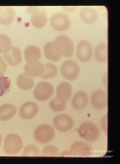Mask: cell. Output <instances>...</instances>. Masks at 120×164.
I'll return each instance as SVG.
<instances>
[{
    "instance_id": "6da1fadb",
    "label": "cell",
    "mask_w": 120,
    "mask_h": 164,
    "mask_svg": "<svg viewBox=\"0 0 120 164\" xmlns=\"http://www.w3.org/2000/svg\"><path fill=\"white\" fill-rule=\"evenodd\" d=\"M22 146L23 142L20 137L16 134L12 133L5 137L3 149L7 154L15 155L20 152Z\"/></svg>"
},
{
    "instance_id": "7a4b0ae2",
    "label": "cell",
    "mask_w": 120,
    "mask_h": 164,
    "mask_svg": "<svg viewBox=\"0 0 120 164\" xmlns=\"http://www.w3.org/2000/svg\"><path fill=\"white\" fill-rule=\"evenodd\" d=\"M78 132L80 136L89 142H94L98 138L100 130L95 124L90 122L83 123L79 126Z\"/></svg>"
},
{
    "instance_id": "3957f363",
    "label": "cell",
    "mask_w": 120,
    "mask_h": 164,
    "mask_svg": "<svg viewBox=\"0 0 120 164\" xmlns=\"http://www.w3.org/2000/svg\"><path fill=\"white\" fill-rule=\"evenodd\" d=\"M26 10L32 14L31 22L34 27L41 28L45 25L47 22V17L44 7L40 6H28Z\"/></svg>"
},
{
    "instance_id": "277c9868",
    "label": "cell",
    "mask_w": 120,
    "mask_h": 164,
    "mask_svg": "<svg viewBox=\"0 0 120 164\" xmlns=\"http://www.w3.org/2000/svg\"><path fill=\"white\" fill-rule=\"evenodd\" d=\"M54 42L62 56L67 58H70L73 56L74 45L69 37L64 35H60L56 37Z\"/></svg>"
},
{
    "instance_id": "5b68a950",
    "label": "cell",
    "mask_w": 120,
    "mask_h": 164,
    "mask_svg": "<svg viewBox=\"0 0 120 164\" xmlns=\"http://www.w3.org/2000/svg\"><path fill=\"white\" fill-rule=\"evenodd\" d=\"M53 92L54 88L50 83L42 81L36 85L34 90L33 94L37 100L45 101L52 97Z\"/></svg>"
},
{
    "instance_id": "8992f818",
    "label": "cell",
    "mask_w": 120,
    "mask_h": 164,
    "mask_svg": "<svg viewBox=\"0 0 120 164\" xmlns=\"http://www.w3.org/2000/svg\"><path fill=\"white\" fill-rule=\"evenodd\" d=\"M53 128L47 124H43L38 127L34 132V137L38 143L44 144L51 141L54 138Z\"/></svg>"
},
{
    "instance_id": "52a82bcc",
    "label": "cell",
    "mask_w": 120,
    "mask_h": 164,
    "mask_svg": "<svg viewBox=\"0 0 120 164\" xmlns=\"http://www.w3.org/2000/svg\"><path fill=\"white\" fill-rule=\"evenodd\" d=\"M60 71L61 75L64 78L73 81L79 75L80 69L75 62L72 60H67L62 64Z\"/></svg>"
},
{
    "instance_id": "ba28073f",
    "label": "cell",
    "mask_w": 120,
    "mask_h": 164,
    "mask_svg": "<svg viewBox=\"0 0 120 164\" xmlns=\"http://www.w3.org/2000/svg\"><path fill=\"white\" fill-rule=\"evenodd\" d=\"M50 24L55 30L62 31L67 30L71 23L69 16L65 13L61 12L54 14L50 20Z\"/></svg>"
},
{
    "instance_id": "9c48e42d",
    "label": "cell",
    "mask_w": 120,
    "mask_h": 164,
    "mask_svg": "<svg viewBox=\"0 0 120 164\" xmlns=\"http://www.w3.org/2000/svg\"><path fill=\"white\" fill-rule=\"evenodd\" d=\"M53 123L55 128L61 132H67L73 128L74 123L73 118L66 114H61L54 118Z\"/></svg>"
},
{
    "instance_id": "30bf717a",
    "label": "cell",
    "mask_w": 120,
    "mask_h": 164,
    "mask_svg": "<svg viewBox=\"0 0 120 164\" xmlns=\"http://www.w3.org/2000/svg\"><path fill=\"white\" fill-rule=\"evenodd\" d=\"M69 151L71 156L86 157L92 154L93 149L91 145L85 142L77 141L72 145Z\"/></svg>"
},
{
    "instance_id": "8fae6325",
    "label": "cell",
    "mask_w": 120,
    "mask_h": 164,
    "mask_svg": "<svg viewBox=\"0 0 120 164\" xmlns=\"http://www.w3.org/2000/svg\"><path fill=\"white\" fill-rule=\"evenodd\" d=\"M93 50L91 44L88 41L82 40L78 44L76 48V56L79 60L87 62L91 59Z\"/></svg>"
},
{
    "instance_id": "7c38bea8",
    "label": "cell",
    "mask_w": 120,
    "mask_h": 164,
    "mask_svg": "<svg viewBox=\"0 0 120 164\" xmlns=\"http://www.w3.org/2000/svg\"><path fill=\"white\" fill-rule=\"evenodd\" d=\"M90 100L92 105L96 109H104L107 105V94L102 89L96 90L91 95Z\"/></svg>"
},
{
    "instance_id": "4fadbf2b",
    "label": "cell",
    "mask_w": 120,
    "mask_h": 164,
    "mask_svg": "<svg viewBox=\"0 0 120 164\" xmlns=\"http://www.w3.org/2000/svg\"><path fill=\"white\" fill-rule=\"evenodd\" d=\"M38 110V106L36 103L33 102H28L24 103L21 106L19 114L22 119L30 120L36 115Z\"/></svg>"
},
{
    "instance_id": "5bb4252c",
    "label": "cell",
    "mask_w": 120,
    "mask_h": 164,
    "mask_svg": "<svg viewBox=\"0 0 120 164\" xmlns=\"http://www.w3.org/2000/svg\"><path fill=\"white\" fill-rule=\"evenodd\" d=\"M3 57L7 63L11 66L18 65L22 60L20 49L15 46H12L7 52L3 54Z\"/></svg>"
},
{
    "instance_id": "9a60e30c",
    "label": "cell",
    "mask_w": 120,
    "mask_h": 164,
    "mask_svg": "<svg viewBox=\"0 0 120 164\" xmlns=\"http://www.w3.org/2000/svg\"><path fill=\"white\" fill-rule=\"evenodd\" d=\"M41 56L40 48L35 45L27 46L24 51V56L27 63H34L39 61Z\"/></svg>"
},
{
    "instance_id": "2e32d148",
    "label": "cell",
    "mask_w": 120,
    "mask_h": 164,
    "mask_svg": "<svg viewBox=\"0 0 120 164\" xmlns=\"http://www.w3.org/2000/svg\"><path fill=\"white\" fill-rule=\"evenodd\" d=\"M44 49L45 56L48 60L57 62L62 58V55L57 48L54 41L46 43Z\"/></svg>"
},
{
    "instance_id": "e0dca14e",
    "label": "cell",
    "mask_w": 120,
    "mask_h": 164,
    "mask_svg": "<svg viewBox=\"0 0 120 164\" xmlns=\"http://www.w3.org/2000/svg\"><path fill=\"white\" fill-rule=\"evenodd\" d=\"M72 91V87L70 83L66 81L62 82L57 87L56 97L59 101L65 102L70 99Z\"/></svg>"
},
{
    "instance_id": "ac0fdd59",
    "label": "cell",
    "mask_w": 120,
    "mask_h": 164,
    "mask_svg": "<svg viewBox=\"0 0 120 164\" xmlns=\"http://www.w3.org/2000/svg\"><path fill=\"white\" fill-rule=\"evenodd\" d=\"M80 17L84 22L91 23L98 19V15L97 11L91 7L84 6L82 7L79 11Z\"/></svg>"
},
{
    "instance_id": "d6986e66",
    "label": "cell",
    "mask_w": 120,
    "mask_h": 164,
    "mask_svg": "<svg viewBox=\"0 0 120 164\" xmlns=\"http://www.w3.org/2000/svg\"><path fill=\"white\" fill-rule=\"evenodd\" d=\"M88 103L87 94L82 91H79L74 95L71 101L72 106L77 110H81L86 108Z\"/></svg>"
},
{
    "instance_id": "ffe728a7",
    "label": "cell",
    "mask_w": 120,
    "mask_h": 164,
    "mask_svg": "<svg viewBox=\"0 0 120 164\" xmlns=\"http://www.w3.org/2000/svg\"><path fill=\"white\" fill-rule=\"evenodd\" d=\"M44 69V65L39 61L34 63H26L24 67L25 73L31 77H38L42 75Z\"/></svg>"
},
{
    "instance_id": "44dd1931",
    "label": "cell",
    "mask_w": 120,
    "mask_h": 164,
    "mask_svg": "<svg viewBox=\"0 0 120 164\" xmlns=\"http://www.w3.org/2000/svg\"><path fill=\"white\" fill-rule=\"evenodd\" d=\"M15 16L14 8L12 6H3L0 12V23L9 25L13 21Z\"/></svg>"
},
{
    "instance_id": "7402d4cb",
    "label": "cell",
    "mask_w": 120,
    "mask_h": 164,
    "mask_svg": "<svg viewBox=\"0 0 120 164\" xmlns=\"http://www.w3.org/2000/svg\"><path fill=\"white\" fill-rule=\"evenodd\" d=\"M17 111L16 107L14 105L6 103L0 106V121H5L12 118Z\"/></svg>"
},
{
    "instance_id": "603a6c76",
    "label": "cell",
    "mask_w": 120,
    "mask_h": 164,
    "mask_svg": "<svg viewBox=\"0 0 120 164\" xmlns=\"http://www.w3.org/2000/svg\"><path fill=\"white\" fill-rule=\"evenodd\" d=\"M16 83L19 88L24 90L30 89L35 85L34 79L27 75L25 73L21 74L18 77Z\"/></svg>"
},
{
    "instance_id": "cb8c5ba5",
    "label": "cell",
    "mask_w": 120,
    "mask_h": 164,
    "mask_svg": "<svg viewBox=\"0 0 120 164\" xmlns=\"http://www.w3.org/2000/svg\"><path fill=\"white\" fill-rule=\"evenodd\" d=\"M94 55L96 59L100 62H106L108 59V45L104 42L98 44L95 48Z\"/></svg>"
},
{
    "instance_id": "d4e9b609",
    "label": "cell",
    "mask_w": 120,
    "mask_h": 164,
    "mask_svg": "<svg viewBox=\"0 0 120 164\" xmlns=\"http://www.w3.org/2000/svg\"><path fill=\"white\" fill-rule=\"evenodd\" d=\"M44 69L41 77L44 79H48L55 77L58 70L57 66L50 63H47L44 65Z\"/></svg>"
},
{
    "instance_id": "484cf974",
    "label": "cell",
    "mask_w": 120,
    "mask_h": 164,
    "mask_svg": "<svg viewBox=\"0 0 120 164\" xmlns=\"http://www.w3.org/2000/svg\"><path fill=\"white\" fill-rule=\"evenodd\" d=\"M12 46L11 40L7 34H0V54L5 53Z\"/></svg>"
},
{
    "instance_id": "4316f807",
    "label": "cell",
    "mask_w": 120,
    "mask_h": 164,
    "mask_svg": "<svg viewBox=\"0 0 120 164\" xmlns=\"http://www.w3.org/2000/svg\"><path fill=\"white\" fill-rule=\"evenodd\" d=\"M11 82L9 79L0 73V96H2L9 91Z\"/></svg>"
},
{
    "instance_id": "83f0119b",
    "label": "cell",
    "mask_w": 120,
    "mask_h": 164,
    "mask_svg": "<svg viewBox=\"0 0 120 164\" xmlns=\"http://www.w3.org/2000/svg\"><path fill=\"white\" fill-rule=\"evenodd\" d=\"M49 105L50 108L55 112H61L66 108L67 103L65 102L59 101L56 97H54L49 102Z\"/></svg>"
},
{
    "instance_id": "f1b7e54d",
    "label": "cell",
    "mask_w": 120,
    "mask_h": 164,
    "mask_svg": "<svg viewBox=\"0 0 120 164\" xmlns=\"http://www.w3.org/2000/svg\"><path fill=\"white\" fill-rule=\"evenodd\" d=\"M40 152L38 148L33 145L26 146L22 151V155L24 157H37L40 155Z\"/></svg>"
},
{
    "instance_id": "f546056e",
    "label": "cell",
    "mask_w": 120,
    "mask_h": 164,
    "mask_svg": "<svg viewBox=\"0 0 120 164\" xmlns=\"http://www.w3.org/2000/svg\"><path fill=\"white\" fill-rule=\"evenodd\" d=\"M59 152V150L57 147L50 145L43 149L41 155L43 157H55L58 155Z\"/></svg>"
},
{
    "instance_id": "4dcf8cb0",
    "label": "cell",
    "mask_w": 120,
    "mask_h": 164,
    "mask_svg": "<svg viewBox=\"0 0 120 164\" xmlns=\"http://www.w3.org/2000/svg\"><path fill=\"white\" fill-rule=\"evenodd\" d=\"M107 115L106 114L102 117L101 122L102 129L103 131L106 133H107Z\"/></svg>"
},
{
    "instance_id": "1f68e13d",
    "label": "cell",
    "mask_w": 120,
    "mask_h": 164,
    "mask_svg": "<svg viewBox=\"0 0 120 164\" xmlns=\"http://www.w3.org/2000/svg\"><path fill=\"white\" fill-rule=\"evenodd\" d=\"M7 68V65L3 58L0 56V73L5 72Z\"/></svg>"
},
{
    "instance_id": "d6a6232c",
    "label": "cell",
    "mask_w": 120,
    "mask_h": 164,
    "mask_svg": "<svg viewBox=\"0 0 120 164\" xmlns=\"http://www.w3.org/2000/svg\"><path fill=\"white\" fill-rule=\"evenodd\" d=\"M61 156L67 157L71 156L69 151H64L60 155Z\"/></svg>"
},
{
    "instance_id": "836d02e7",
    "label": "cell",
    "mask_w": 120,
    "mask_h": 164,
    "mask_svg": "<svg viewBox=\"0 0 120 164\" xmlns=\"http://www.w3.org/2000/svg\"><path fill=\"white\" fill-rule=\"evenodd\" d=\"M2 141V137L1 135L0 134V146L1 145Z\"/></svg>"
},
{
    "instance_id": "e575fe53",
    "label": "cell",
    "mask_w": 120,
    "mask_h": 164,
    "mask_svg": "<svg viewBox=\"0 0 120 164\" xmlns=\"http://www.w3.org/2000/svg\"><path fill=\"white\" fill-rule=\"evenodd\" d=\"M2 7L3 6H0V12L1 11V10L2 9Z\"/></svg>"
}]
</instances>
